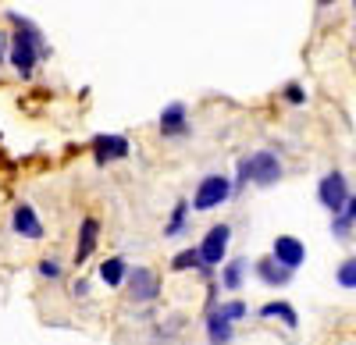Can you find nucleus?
<instances>
[{
    "label": "nucleus",
    "instance_id": "nucleus-1",
    "mask_svg": "<svg viewBox=\"0 0 356 345\" xmlns=\"http://www.w3.org/2000/svg\"><path fill=\"white\" fill-rule=\"evenodd\" d=\"M11 22L18 25V36H15V47H11V65L22 71V75H29L33 71V65H36V57H40V33L29 22H22L18 15H11Z\"/></svg>",
    "mask_w": 356,
    "mask_h": 345
},
{
    "label": "nucleus",
    "instance_id": "nucleus-2",
    "mask_svg": "<svg viewBox=\"0 0 356 345\" xmlns=\"http://www.w3.org/2000/svg\"><path fill=\"white\" fill-rule=\"evenodd\" d=\"M243 175L253 178L257 185H275L282 178V160L275 153H253L250 160H243Z\"/></svg>",
    "mask_w": 356,
    "mask_h": 345
},
{
    "label": "nucleus",
    "instance_id": "nucleus-3",
    "mask_svg": "<svg viewBox=\"0 0 356 345\" xmlns=\"http://www.w3.org/2000/svg\"><path fill=\"white\" fill-rule=\"evenodd\" d=\"M228 192H232V182H228L225 175H211V178L200 182L193 207H196V210H214V207H221L225 199H228Z\"/></svg>",
    "mask_w": 356,
    "mask_h": 345
},
{
    "label": "nucleus",
    "instance_id": "nucleus-4",
    "mask_svg": "<svg viewBox=\"0 0 356 345\" xmlns=\"http://www.w3.org/2000/svg\"><path fill=\"white\" fill-rule=\"evenodd\" d=\"M228 239H232V228H228V224H214L211 232H207L203 246L196 249L200 260H203V264H221V256H225V249H228Z\"/></svg>",
    "mask_w": 356,
    "mask_h": 345
},
{
    "label": "nucleus",
    "instance_id": "nucleus-5",
    "mask_svg": "<svg viewBox=\"0 0 356 345\" xmlns=\"http://www.w3.org/2000/svg\"><path fill=\"white\" fill-rule=\"evenodd\" d=\"M317 192H321V203L328 207L332 214H339V210L346 207V199H349V192H346V178L339 175V171H332V175L321 182Z\"/></svg>",
    "mask_w": 356,
    "mask_h": 345
},
{
    "label": "nucleus",
    "instance_id": "nucleus-6",
    "mask_svg": "<svg viewBox=\"0 0 356 345\" xmlns=\"http://www.w3.org/2000/svg\"><path fill=\"white\" fill-rule=\"evenodd\" d=\"M303 256H307V249H303L300 239H292V235H278V239H275V264H282L285 271L300 267Z\"/></svg>",
    "mask_w": 356,
    "mask_h": 345
},
{
    "label": "nucleus",
    "instance_id": "nucleus-7",
    "mask_svg": "<svg viewBox=\"0 0 356 345\" xmlns=\"http://www.w3.org/2000/svg\"><path fill=\"white\" fill-rule=\"evenodd\" d=\"M15 232L25 235V239H40L43 235V224H40V217L33 214V207H29V203H18L15 207Z\"/></svg>",
    "mask_w": 356,
    "mask_h": 345
},
{
    "label": "nucleus",
    "instance_id": "nucleus-8",
    "mask_svg": "<svg viewBox=\"0 0 356 345\" xmlns=\"http://www.w3.org/2000/svg\"><path fill=\"white\" fill-rule=\"evenodd\" d=\"M154 296H157V278H154V271L136 267V274H132V299H136V303H146V299H154Z\"/></svg>",
    "mask_w": 356,
    "mask_h": 345
},
{
    "label": "nucleus",
    "instance_id": "nucleus-9",
    "mask_svg": "<svg viewBox=\"0 0 356 345\" xmlns=\"http://www.w3.org/2000/svg\"><path fill=\"white\" fill-rule=\"evenodd\" d=\"M97 157L100 160H114V157H125L129 153V142L122 135H97Z\"/></svg>",
    "mask_w": 356,
    "mask_h": 345
},
{
    "label": "nucleus",
    "instance_id": "nucleus-10",
    "mask_svg": "<svg viewBox=\"0 0 356 345\" xmlns=\"http://www.w3.org/2000/svg\"><path fill=\"white\" fill-rule=\"evenodd\" d=\"M97 232H100V224H97L93 217H86V221H82V239H79V249H75V260H86V256L93 253Z\"/></svg>",
    "mask_w": 356,
    "mask_h": 345
},
{
    "label": "nucleus",
    "instance_id": "nucleus-11",
    "mask_svg": "<svg viewBox=\"0 0 356 345\" xmlns=\"http://www.w3.org/2000/svg\"><path fill=\"white\" fill-rule=\"evenodd\" d=\"M182 118H186V107H182V103H171V107L164 110V118H161V128H164V132H182V128H186Z\"/></svg>",
    "mask_w": 356,
    "mask_h": 345
},
{
    "label": "nucleus",
    "instance_id": "nucleus-12",
    "mask_svg": "<svg viewBox=\"0 0 356 345\" xmlns=\"http://www.w3.org/2000/svg\"><path fill=\"white\" fill-rule=\"evenodd\" d=\"M257 274H260L267 285H285V281H289V271H285V267H275V260H260V264H257Z\"/></svg>",
    "mask_w": 356,
    "mask_h": 345
},
{
    "label": "nucleus",
    "instance_id": "nucleus-13",
    "mask_svg": "<svg viewBox=\"0 0 356 345\" xmlns=\"http://www.w3.org/2000/svg\"><path fill=\"white\" fill-rule=\"evenodd\" d=\"M100 278L107 285H122L125 281V260H122V256H111V260L100 267Z\"/></svg>",
    "mask_w": 356,
    "mask_h": 345
},
{
    "label": "nucleus",
    "instance_id": "nucleus-14",
    "mask_svg": "<svg viewBox=\"0 0 356 345\" xmlns=\"http://www.w3.org/2000/svg\"><path fill=\"white\" fill-rule=\"evenodd\" d=\"M260 313H264V317H282L289 328H296V313H292V306H289V303H267Z\"/></svg>",
    "mask_w": 356,
    "mask_h": 345
},
{
    "label": "nucleus",
    "instance_id": "nucleus-15",
    "mask_svg": "<svg viewBox=\"0 0 356 345\" xmlns=\"http://www.w3.org/2000/svg\"><path fill=\"white\" fill-rule=\"evenodd\" d=\"M207 328H211V342H214V345L232 342V324H225L221 317H211V321H207Z\"/></svg>",
    "mask_w": 356,
    "mask_h": 345
},
{
    "label": "nucleus",
    "instance_id": "nucleus-16",
    "mask_svg": "<svg viewBox=\"0 0 356 345\" xmlns=\"http://www.w3.org/2000/svg\"><path fill=\"white\" fill-rule=\"evenodd\" d=\"M339 214H342V217H339V224H335V232H339V235H346V228L356 221V196H353V199H346V210H339Z\"/></svg>",
    "mask_w": 356,
    "mask_h": 345
},
{
    "label": "nucleus",
    "instance_id": "nucleus-17",
    "mask_svg": "<svg viewBox=\"0 0 356 345\" xmlns=\"http://www.w3.org/2000/svg\"><path fill=\"white\" fill-rule=\"evenodd\" d=\"M339 285L342 289H356V260H346L339 267Z\"/></svg>",
    "mask_w": 356,
    "mask_h": 345
},
{
    "label": "nucleus",
    "instance_id": "nucleus-18",
    "mask_svg": "<svg viewBox=\"0 0 356 345\" xmlns=\"http://www.w3.org/2000/svg\"><path fill=\"white\" fill-rule=\"evenodd\" d=\"M243 313H246V306H243V303H228V306H221V310L214 313V317H221L225 324H232V321H239Z\"/></svg>",
    "mask_w": 356,
    "mask_h": 345
},
{
    "label": "nucleus",
    "instance_id": "nucleus-19",
    "mask_svg": "<svg viewBox=\"0 0 356 345\" xmlns=\"http://www.w3.org/2000/svg\"><path fill=\"white\" fill-rule=\"evenodd\" d=\"M243 260H235V264H228V271H225V285L228 289H239V281H243Z\"/></svg>",
    "mask_w": 356,
    "mask_h": 345
},
{
    "label": "nucleus",
    "instance_id": "nucleus-20",
    "mask_svg": "<svg viewBox=\"0 0 356 345\" xmlns=\"http://www.w3.org/2000/svg\"><path fill=\"white\" fill-rule=\"evenodd\" d=\"M200 264V253H182V256H175V271H186V267H196Z\"/></svg>",
    "mask_w": 356,
    "mask_h": 345
},
{
    "label": "nucleus",
    "instance_id": "nucleus-21",
    "mask_svg": "<svg viewBox=\"0 0 356 345\" xmlns=\"http://www.w3.org/2000/svg\"><path fill=\"white\" fill-rule=\"evenodd\" d=\"M182 221H186V203H178V210H175V221H171V228H168V232L175 235L178 228H182Z\"/></svg>",
    "mask_w": 356,
    "mask_h": 345
},
{
    "label": "nucleus",
    "instance_id": "nucleus-22",
    "mask_svg": "<svg viewBox=\"0 0 356 345\" xmlns=\"http://www.w3.org/2000/svg\"><path fill=\"white\" fill-rule=\"evenodd\" d=\"M40 274H47V278H57V274H61V267H57L54 260H43V264H40Z\"/></svg>",
    "mask_w": 356,
    "mask_h": 345
},
{
    "label": "nucleus",
    "instance_id": "nucleus-23",
    "mask_svg": "<svg viewBox=\"0 0 356 345\" xmlns=\"http://www.w3.org/2000/svg\"><path fill=\"white\" fill-rule=\"evenodd\" d=\"M289 100H296V103L303 100V93H300V85H289Z\"/></svg>",
    "mask_w": 356,
    "mask_h": 345
},
{
    "label": "nucleus",
    "instance_id": "nucleus-24",
    "mask_svg": "<svg viewBox=\"0 0 356 345\" xmlns=\"http://www.w3.org/2000/svg\"><path fill=\"white\" fill-rule=\"evenodd\" d=\"M0 53H4V36H0Z\"/></svg>",
    "mask_w": 356,
    "mask_h": 345
},
{
    "label": "nucleus",
    "instance_id": "nucleus-25",
    "mask_svg": "<svg viewBox=\"0 0 356 345\" xmlns=\"http://www.w3.org/2000/svg\"><path fill=\"white\" fill-rule=\"evenodd\" d=\"M321 4H332V0H321Z\"/></svg>",
    "mask_w": 356,
    "mask_h": 345
}]
</instances>
